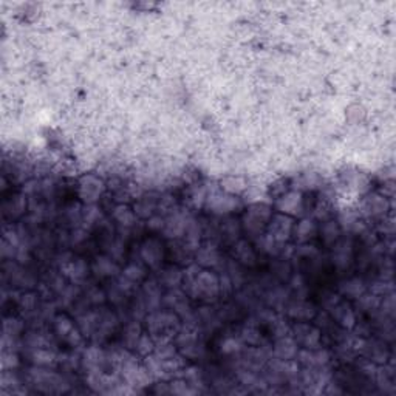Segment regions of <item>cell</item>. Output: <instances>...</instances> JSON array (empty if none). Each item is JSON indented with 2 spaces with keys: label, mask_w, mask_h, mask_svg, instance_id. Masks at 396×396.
Here are the masks:
<instances>
[{
  "label": "cell",
  "mask_w": 396,
  "mask_h": 396,
  "mask_svg": "<svg viewBox=\"0 0 396 396\" xmlns=\"http://www.w3.org/2000/svg\"><path fill=\"white\" fill-rule=\"evenodd\" d=\"M98 217H99V212H98V209L93 206V204H90V206H88V208L85 209V212H84V220H85V223H88V225H93V223L96 222Z\"/></svg>",
  "instance_id": "26"
},
{
  "label": "cell",
  "mask_w": 396,
  "mask_h": 396,
  "mask_svg": "<svg viewBox=\"0 0 396 396\" xmlns=\"http://www.w3.org/2000/svg\"><path fill=\"white\" fill-rule=\"evenodd\" d=\"M289 314L296 319H310L313 316V308L308 303H303V302L292 303L289 306Z\"/></svg>",
  "instance_id": "13"
},
{
  "label": "cell",
  "mask_w": 396,
  "mask_h": 396,
  "mask_svg": "<svg viewBox=\"0 0 396 396\" xmlns=\"http://www.w3.org/2000/svg\"><path fill=\"white\" fill-rule=\"evenodd\" d=\"M73 330H74L73 322L70 321L68 317H65V316H59V317L56 319V331H57V333H59L60 336L67 338Z\"/></svg>",
  "instance_id": "19"
},
{
  "label": "cell",
  "mask_w": 396,
  "mask_h": 396,
  "mask_svg": "<svg viewBox=\"0 0 396 396\" xmlns=\"http://www.w3.org/2000/svg\"><path fill=\"white\" fill-rule=\"evenodd\" d=\"M313 232H314V223L311 220H303V222L299 223V226H297V235L302 240L311 237Z\"/></svg>",
  "instance_id": "21"
},
{
  "label": "cell",
  "mask_w": 396,
  "mask_h": 396,
  "mask_svg": "<svg viewBox=\"0 0 396 396\" xmlns=\"http://www.w3.org/2000/svg\"><path fill=\"white\" fill-rule=\"evenodd\" d=\"M237 257L240 259V262H243L246 265H252L255 257H254V252L251 249V246L246 243V241H238L237 245Z\"/></svg>",
  "instance_id": "14"
},
{
  "label": "cell",
  "mask_w": 396,
  "mask_h": 396,
  "mask_svg": "<svg viewBox=\"0 0 396 396\" xmlns=\"http://www.w3.org/2000/svg\"><path fill=\"white\" fill-rule=\"evenodd\" d=\"M93 270L98 276H102V277H106V276H113V274H116L118 271V268L116 265H114L110 259H106V257H101L96 260L95 266H93Z\"/></svg>",
  "instance_id": "10"
},
{
  "label": "cell",
  "mask_w": 396,
  "mask_h": 396,
  "mask_svg": "<svg viewBox=\"0 0 396 396\" xmlns=\"http://www.w3.org/2000/svg\"><path fill=\"white\" fill-rule=\"evenodd\" d=\"M113 217L121 226H132L136 220L133 211H130L127 206H118L113 212Z\"/></svg>",
  "instance_id": "11"
},
{
  "label": "cell",
  "mask_w": 396,
  "mask_h": 396,
  "mask_svg": "<svg viewBox=\"0 0 396 396\" xmlns=\"http://www.w3.org/2000/svg\"><path fill=\"white\" fill-rule=\"evenodd\" d=\"M125 279H129V280H132L133 283H136V282H139V280H143L144 279V276H146V273H144V270L139 265H129L124 270V274H122Z\"/></svg>",
  "instance_id": "17"
},
{
  "label": "cell",
  "mask_w": 396,
  "mask_h": 396,
  "mask_svg": "<svg viewBox=\"0 0 396 396\" xmlns=\"http://www.w3.org/2000/svg\"><path fill=\"white\" fill-rule=\"evenodd\" d=\"M141 338V330H139V325L136 322L130 324L125 330V342L129 343L130 347H136V342Z\"/></svg>",
  "instance_id": "20"
},
{
  "label": "cell",
  "mask_w": 396,
  "mask_h": 396,
  "mask_svg": "<svg viewBox=\"0 0 396 396\" xmlns=\"http://www.w3.org/2000/svg\"><path fill=\"white\" fill-rule=\"evenodd\" d=\"M152 347H153V342H152V339L149 338V336H141L139 338V340L136 342V350L141 353V354H147L150 350H152Z\"/></svg>",
  "instance_id": "23"
},
{
  "label": "cell",
  "mask_w": 396,
  "mask_h": 396,
  "mask_svg": "<svg viewBox=\"0 0 396 396\" xmlns=\"http://www.w3.org/2000/svg\"><path fill=\"white\" fill-rule=\"evenodd\" d=\"M291 219L289 217H283V215H277L276 219L271 222L270 226V234L268 237H271L276 243H282L285 241L291 232Z\"/></svg>",
  "instance_id": "2"
},
{
  "label": "cell",
  "mask_w": 396,
  "mask_h": 396,
  "mask_svg": "<svg viewBox=\"0 0 396 396\" xmlns=\"http://www.w3.org/2000/svg\"><path fill=\"white\" fill-rule=\"evenodd\" d=\"M297 343L296 340H292L291 338L285 336L282 339H279L276 343V354L282 359H289L294 354H297Z\"/></svg>",
  "instance_id": "6"
},
{
  "label": "cell",
  "mask_w": 396,
  "mask_h": 396,
  "mask_svg": "<svg viewBox=\"0 0 396 396\" xmlns=\"http://www.w3.org/2000/svg\"><path fill=\"white\" fill-rule=\"evenodd\" d=\"M240 348H241V342L238 339H234V338H227L222 343V351L223 353H235Z\"/></svg>",
  "instance_id": "22"
},
{
  "label": "cell",
  "mask_w": 396,
  "mask_h": 396,
  "mask_svg": "<svg viewBox=\"0 0 396 396\" xmlns=\"http://www.w3.org/2000/svg\"><path fill=\"white\" fill-rule=\"evenodd\" d=\"M324 234H325V240L327 241H331L338 237V227L335 226V223H328L325 227H324Z\"/></svg>",
  "instance_id": "27"
},
{
  "label": "cell",
  "mask_w": 396,
  "mask_h": 396,
  "mask_svg": "<svg viewBox=\"0 0 396 396\" xmlns=\"http://www.w3.org/2000/svg\"><path fill=\"white\" fill-rule=\"evenodd\" d=\"M234 200L231 197H223V195H217L215 200L212 201V208L215 212H229L234 208Z\"/></svg>",
  "instance_id": "15"
},
{
  "label": "cell",
  "mask_w": 396,
  "mask_h": 396,
  "mask_svg": "<svg viewBox=\"0 0 396 396\" xmlns=\"http://www.w3.org/2000/svg\"><path fill=\"white\" fill-rule=\"evenodd\" d=\"M300 204H302V198L299 194L296 192H291L288 194L286 197H283L279 203V208L282 212H289V214H294L300 209Z\"/></svg>",
  "instance_id": "7"
},
{
  "label": "cell",
  "mask_w": 396,
  "mask_h": 396,
  "mask_svg": "<svg viewBox=\"0 0 396 396\" xmlns=\"http://www.w3.org/2000/svg\"><path fill=\"white\" fill-rule=\"evenodd\" d=\"M220 260V255L214 248H201L197 254V262L203 266H214Z\"/></svg>",
  "instance_id": "9"
},
{
  "label": "cell",
  "mask_w": 396,
  "mask_h": 396,
  "mask_svg": "<svg viewBox=\"0 0 396 396\" xmlns=\"http://www.w3.org/2000/svg\"><path fill=\"white\" fill-rule=\"evenodd\" d=\"M149 226H150L152 229H161V227L164 226V222H163L161 219H152L150 223H149Z\"/></svg>",
  "instance_id": "28"
},
{
  "label": "cell",
  "mask_w": 396,
  "mask_h": 396,
  "mask_svg": "<svg viewBox=\"0 0 396 396\" xmlns=\"http://www.w3.org/2000/svg\"><path fill=\"white\" fill-rule=\"evenodd\" d=\"M187 222L183 215L180 214H176V215H172L170 219L166 222L164 225V232L168 237H181L184 232H186V229H187Z\"/></svg>",
  "instance_id": "5"
},
{
  "label": "cell",
  "mask_w": 396,
  "mask_h": 396,
  "mask_svg": "<svg viewBox=\"0 0 396 396\" xmlns=\"http://www.w3.org/2000/svg\"><path fill=\"white\" fill-rule=\"evenodd\" d=\"M141 255L143 259L146 260V263L152 268H157L160 263H161V259H163V251L160 248V245L157 243L155 240H150V241H146V245L143 246L141 249Z\"/></svg>",
  "instance_id": "4"
},
{
  "label": "cell",
  "mask_w": 396,
  "mask_h": 396,
  "mask_svg": "<svg viewBox=\"0 0 396 396\" xmlns=\"http://www.w3.org/2000/svg\"><path fill=\"white\" fill-rule=\"evenodd\" d=\"M164 282H166V285H169V286H176L178 283L181 282V274L178 273L176 270H169L168 273L164 274Z\"/></svg>",
  "instance_id": "24"
},
{
  "label": "cell",
  "mask_w": 396,
  "mask_h": 396,
  "mask_svg": "<svg viewBox=\"0 0 396 396\" xmlns=\"http://www.w3.org/2000/svg\"><path fill=\"white\" fill-rule=\"evenodd\" d=\"M342 291L345 292L347 296L350 297H361L364 294V291H365V286H364V282L359 279H351L348 280V282L342 286Z\"/></svg>",
  "instance_id": "12"
},
{
  "label": "cell",
  "mask_w": 396,
  "mask_h": 396,
  "mask_svg": "<svg viewBox=\"0 0 396 396\" xmlns=\"http://www.w3.org/2000/svg\"><path fill=\"white\" fill-rule=\"evenodd\" d=\"M34 357H36V362H39V364H50L55 359V354L47 350H37L34 353Z\"/></svg>",
  "instance_id": "25"
},
{
  "label": "cell",
  "mask_w": 396,
  "mask_h": 396,
  "mask_svg": "<svg viewBox=\"0 0 396 396\" xmlns=\"http://www.w3.org/2000/svg\"><path fill=\"white\" fill-rule=\"evenodd\" d=\"M65 274L71 279H81L84 277L85 274V265L82 260H78V262H71L67 265L65 268Z\"/></svg>",
  "instance_id": "18"
},
{
  "label": "cell",
  "mask_w": 396,
  "mask_h": 396,
  "mask_svg": "<svg viewBox=\"0 0 396 396\" xmlns=\"http://www.w3.org/2000/svg\"><path fill=\"white\" fill-rule=\"evenodd\" d=\"M102 189H104V184H102L101 180H98V178L93 175H87L81 180L79 195L88 204H93L99 198Z\"/></svg>",
  "instance_id": "1"
},
{
  "label": "cell",
  "mask_w": 396,
  "mask_h": 396,
  "mask_svg": "<svg viewBox=\"0 0 396 396\" xmlns=\"http://www.w3.org/2000/svg\"><path fill=\"white\" fill-rule=\"evenodd\" d=\"M335 316L338 321L343 325V327H353L354 325V314L353 311L350 310V306L345 305V303H338L335 306Z\"/></svg>",
  "instance_id": "8"
},
{
  "label": "cell",
  "mask_w": 396,
  "mask_h": 396,
  "mask_svg": "<svg viewBox=\"0 0 396 396\" xmlns=\"http://www.w3.org/2000/svg\"><path fill=\"white\" fill-rule=\"evenodd\" d=\"M296 339H299L303 343L305 348L314 350L319 345V340H321V333H319V330L314 327H310L306 324H297Z\"/></svg>",
  "instance_id": "3"
},
{
  "label": "cell",
  "mask_w": 396,
  "mask_h": 396,
  "mask_svg": "<svg viewBox=\"0 0 396 396\" xmlns=\"http://www.w3.org/2000/svg\"><path fill=\"white\" fill-rule=\"evenodd\" d=\"M350 252H351L350 245H347L345 241H343V243H340L338 246V249H336V254H335V262H336V265L340 266V268L345 266L348 263V259H350Z\"/></svg>",
  "instance_id": "16"
}]
</instances>
